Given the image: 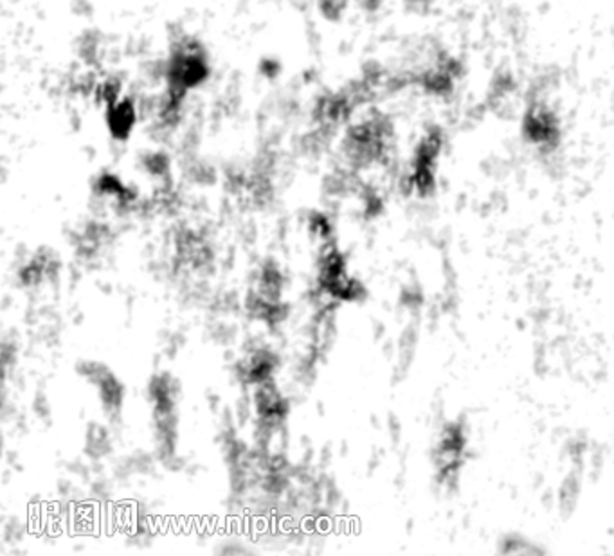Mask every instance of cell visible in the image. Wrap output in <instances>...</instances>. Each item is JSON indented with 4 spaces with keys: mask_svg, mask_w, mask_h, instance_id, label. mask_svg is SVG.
<instances>
[{
    "mask_svg": "<svg viewBox=\"0 0 614 556\" xmlns=\"http://www.w3.org/2000/svg\"><path fill=\"white\" fill-rule=\"evenodd\" d=\"M466 452V433L461 424H449L436 447V473L443 484H452Z\"/></svg>",
    "mask_w": 614,
    "mask_h": 556,
    "instance_id": "obj_1",
    "label": "cell"
}]
</instances>
